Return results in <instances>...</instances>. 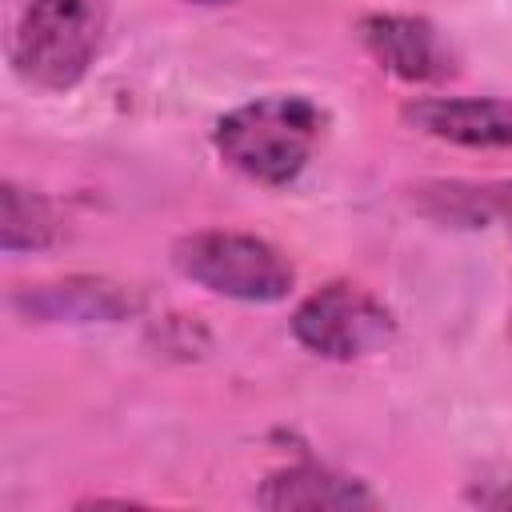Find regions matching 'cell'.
I'll return each instance as SVG.
<instances>
[{"instance_id":"cell-1","label":"cell","mask_w":512,"mask_h":512,"mask_svg":"<svg viewBox=\"0 0 512 512\" xmlns=\"http://www.w3.org/2000/svg\"><path fill=\"white\" fill-rule=\"evenodd\" d=\"M324 124L328 116L312 96L272 92L224 112L216 120L212 144L220 160L240 176L268 188H284L308 168L324 136Z\"/></svg>"},{"instance_id":"cell-2","label":"cell","mask_w":512,"mask_h":512,"mask_svg":"<svg viewBox=\"0 0 512 512\" xmlns=\"http://www.w3.org/2000/svg\"><path fill=\"white\" fill-rule=\"evenodd\" d=\"M104 40V0H28L12 36V68L44 92L76 88Z\"/></svg>"},{"instance_id":"cell-3","label":"cell","mask_w":512,"mask_h":512,"mask_svg":"<svg viewBox=\"0 0 512 512\" xmlns=\"http://www.w3.org/2000/svg\"><path fill=\"white\" fill-rule=\"evenodd\" d=\"M172 268L212 296L244 304H276L292 292V260L264 236L236 228H200L172 244Z\"/></svg>"},{"instance_id":"cell-4","label":"cell","mask_w":512,"mask_h":512,"mask_svg":"<svg viewBox=\"0 0 512 512\" xmlns=\"http://www.w3.org/2000/svg\"><path fill=\"white\" fill-rule=\"evenodd\" d=\"M292 336L300 348L324 360H360L380 352L396 336L392 312L356 284H324L308 292L292 312Z\"/></svg>"},{"instance_id":"cell-5","label":"cell","mask_w":512,"mask_h":512,"mask_svg":"<svg viewBox=\"0 0 512 512\" xmlns=\"http://www.w3.org/2000/svg\"><path fill=\"white\" fill-rule=\"evenodd\" d=\"M360 44L368 56L404 84H440L456 76V52L444 32L408 12H372L360 20Z\"/></svg>"},{"instance_id":"cell-6","label":"cell","mask_w":512,"mask_h":512,"mask_svg":"<svg viewBox=\"0 0 512 512\" xmlns=\"http://www.w3.org/2000/svg\"><path fill=\"white\" fill-rule=\"evenodd\" d=\"M12 308L36 324H120L140 312V292L108 276H64L16 288Z\"/></svg>"},{"instance_id":"cell-7","label":"cell","mask_w":512,"mask_h":512,"mask_svg":"<svg viewBox=\"0 0 512 512\" xmlns=\"http://www.w3.org/2000/svg\"><path fill=\"white\" fill-rule=\"evenodd\" d=\"M404 120L460 148H512V100L500 96H424L404 104Z\"/></svg>"},{"instance_id":"cell-8","label":"cell","mask_w":512,"mask_h":512,"mask_svg":"<svg viewBox=\"0 0 512 512\" xmlns=\"http://www.w3.org/2000/svg\"><path fill=\"white\" fill-rule=\"evenodd\" d=\"M256 504L260 508H276V512H284V508L320 512V508H376L380 500L364 480L304 460V464H288V468L272 472L260 484Z\"/></svg>"},{"instance_id":"cell-9","label":"cell","mask_w":512,"mask_h":512,"mask_svg":"<svg viewBox=\"0 0 512 512\" xmlns=\"http://www.w3.org/2000/svg\"><path fill=\"white\" fill-rule=\"evenodd\" d=\"M60 236V216L48 196L4 180L0 188V248L4 252H40Z\"/></svg>"},{"instance_id":"cell-10","label":"cell","mask_w":512,"mask_h":512,"mask_svg":"<svg viewBox=\"0 0 512 512\" xmlns=\"http://www.w3.org/2000/svg\"><path fill=\"white\" fill-rule=\"evenodd\" d=\"M484 220H500L512 232V180L476 184V224Z\"/></svg>"},{"instance_id":"cell-11","label":"cell","mask_w":512,"mask_h":512,"mask_svg":"<svg viewBox=\"0 0 512 512\" xmlns=\"http://www.w3.org/2000/svg\"><path fill=\"white\" fill-rule=\"evenodd\" d=\"M480 504H488V508H512V488H496V492H480Z\"/></svg>"},{"instance_id":"cell-12","label":"cell","mask_w":512,"mask_h":512,"mask_svg":"<svg viewBox=\"0 0 512 512\" xmlns=\"http://www.w3.org/2000/svg\"><path fill=\"white\" fill-rule=\"evenodd\" d=\"M188 4H208V8H216V4H236V0H188Z\"/></svg>"}]
</instances>
